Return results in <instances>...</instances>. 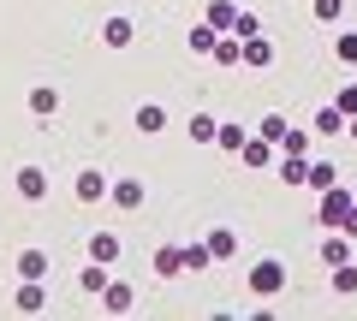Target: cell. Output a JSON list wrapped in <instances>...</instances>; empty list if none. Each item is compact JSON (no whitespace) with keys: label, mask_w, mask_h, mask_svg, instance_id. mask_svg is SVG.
I'll use <instances>...</instances> for the list:
<instances>
[{"label":"cell","mask_w":357,"mask_h":321,"mask_svg":"<svg viewBox=\"0 0 357 321\" xmlns=\"http://www.w3.org/2000/svg\"><path fill=\"white\" fill-rule=\"evenodd\" d=\"M250 285H256V292H280V285H286L280 262H256V268H250Z\"/></svg>","instance_id":"6da1fadb"},{"label":"cell","mask_w":357,"mask_h":321,"mask_svg":"<svg viewBox=\"0 0 357 321\" xmlns=\"http://www.w3.org/2000/svg\"><path fill=\"white\" fill-rule=\"evenodd\" d=\"M232 250H238V238H232V232H215V238H208V256H232Z\"/></svg>","instance_id":"7a4b0ae2"},{"label":"cell","mask_w":357,"mask_h":321,"mask_svg":"<svg viewBox=\"0 0 357 321\" xmlns=\"http://www.w3.org/2000/svg\"><path fill=\"white\" fill-rule=\"evenodd\" d=\"M18 191H24V196H42L48 185H42V173H36V167H24V173H18Z\"/></svg>","instance_id":"3957f363"},{"label":"cell","mask_w":357,"mask_h":321,"mask_svg":"<svg viewBox=\"0 0 357 321\" xmlns=\"http://www.w3.org/2000/svg\"><path fill=\"white\" fill-rule=\"evenodd\" d=\"M102 191H107V185L96 179V173H84V179H77V196H84V203H96V196H102Z\"/></svg>","instance_id":"277c9868"},{"label":"cell","mask_w":357,"mask_h":321,"mask_svg":"<svg viewBox=\"0 0 357 321\" xmlns=\"http://www.w3.org/2000/svg\"><path fill=\"white\" fill-rule=\"evenodd\" d=\"M119 256V238L114 232H102V238H96V262H114Z\"/></svg>","instance_id":"5b68a950"},{"label":"cell","mask_w":357,"mask_h":321,"mask_svg":"<svg viewBox=\"0 0 357 321\" xmlns=\"http://www.w3.org/2000/svg\"><path fill=\"white\" fill-rule=\"evenodd\" d=\"M215 143H220V149H244V131H238V125H220Z\"/></svg>","instance_id":"8992f818"},{"label":"cell","mask_w":357,"mask_h":321,"mask_svg":"<svg viewBox=\"0 0 357 321\" xmlns=\"http://www.w3.org/2000/svg\"><path fill=\"white\" fill-rule=\"evenodd\" d=\"M42 268H48V256H36V250H30V256H24V262H18V274H24V280H36V274H42Z\"/></svg>","instance_id":"52a82bcc"},{"label":"cell","mask_w":357,"mask_h":321,"mask_svg":"<svg viewBox=\"0 0 357 321\" xmlns=\"http://www.w3.org/2000/svg\"><path fill=\"white\" fill-rule=\"evenodd\" d=\"M191 137H197V143H215V119L197 113V119H191Z\"/></svg>","instance_id":"ba28073f"},{"label":"cell","mask_w":357,"mask_h":321,"mask_svg":"<svg viewBox=\"0 0 357 321\" xmlns=\"http://www.w3.org/2000/svg\"><path fill=\"white\" fill-rule=\"evenodd\" d=\"M107 42H114V48H126V42H131V24H126V18H114V24H107Z\"/></svg>","instance_id":"9c48e42d"},{"label":"cell","mask_w":357,"mask_h":321,"mask_svg":"<svg viewBox=\"0 0 357 321\" xmlns=\"http://www.w3.org/2000/svg\"><path fill=\"white\" fill-rule=\"evenodd\" d=\"M244 60H250V65H268V60H274V48H268V42H250V48H244Z\"/></svg>","instance_id":"30bf717a"},{"label":"cell","mask_w":357,"mask_h":321,"mask_svg":"<svg viewBox=\"0 0 357 321\" xmlns=\"http://www.w3.org/2000/svg\"><path fill=\"white\" fill-rule=\"evenodd\" d=\"M137 125H143V131H161V125H167V113H161V107H143Z\"/></svg>","instance_id":"8fae6325"},{"label":"cell","mask_w":357,"mask_h":321,"mask_svg":"<svg viewBox=\"0 0 357 321\" xmlns=\"http://www.w3.org/2000/svg\"><path fill=\"white\" fill-rule=\"evenodd\" d=\"M208 24H215V30L232 24V6H227V0H215V6H208Z\"/></svg>","instance_id":"7c38bea8"},{"label":"cell","mask_w":357,"mask_h":321,"mask_svg":"<svg viewBox=\"0 0 357 321\" xmlns=\"http://www.w3.org/2000/svg\"><path fill=\"white\" fill-rule=\"evenodd\" d=\"M191 48H197V54H215V24H208V30H197V36H191Z\"/></svg>","instance_id":"4fadbf2b"},{"label":"cell","mask_w":357,"mask_h":321,"mask_svg":"<svg viewBox=\"0 0 357 321\" xmlns=\"http://www.w3.org/2000/svg\"><path fill=\"white\" fill-rule=\"evenodd\" d=\"M340 60H351V65H357V36H340Z\"/></svg>","instance_id":"5bb4252c"},{"label":"cell","mask_w":357,"mask_h":321,"mask_svg":"<svg viewBox=\"0 0 357 321\" xmlns=\"http://www.w3.org/2000/svg\"><path fill=\"white\" fill-rule=\"evenodd\" d=\"M340 113H357V90H345V95H340Z\"/></svg>","instance_id":"9a60e30c"}]
</instances>
